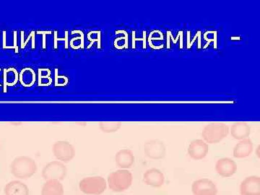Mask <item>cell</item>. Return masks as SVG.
Wrapping results in <instances>:
<instances>
[{"mask_svg":"<svg viewBox=\"0 0 260 195\" xmlns=\"http://www.w3.org/2000/svg\"><path fill=\"white\" fill-rule=\"evenodd\" d=\"M79 187L86 194H102L107 189V181L102 177L84 178L80 181Z\"/></svg>","mask_w":260,"mask_h":195,"instance_id":"277c9868","label":"cell"},{"mask_svg":"<svg viewBox=\"0 0 260 195\" xmlns=\"http://www.w3.org/2000/svg\"><path fill=\"white\" fill-rule=\"evenodd\" d=\"M145 155L149 158L160 160L164 158L167 154V148L164 142L159 140H148L144 145Z\"/></svg>","mask_w":260,"mask_h":195,"instance_id":"52a82bcc","label":"cell"},{"mask_svg":"<svg viewBox=\"0 0 260 195\" xmlns=\"http://www.w3.org/2000/svg\"><path fill=\"white\" fill-rule=\"evenodd\" d=\"M203 38L207 42L205 48L210 45V43H213V47L216 49L217 44H218V32L215 30V31H206L205 32Z\"/></svg>","mask_w":260,"mask_h":195,"instance_id":"7402d4cb","label":"cell"},{"mask_svg":"<svg viewBox=\"0 0 260 195\" xmlns=\"http://www.w3.org/2000/svg\"><path fill=\"white\" fill-rule=\"evenodd\" d=\"M183 30H181V31H179L178 32L177 37L175 39H174L172 37V32L171 31V30H168L167 32V38H169V39H172V41H169V42H167V49H170L171 48H172V46L173 44H177V43H179V39H181V38H183Z\"/></svg>","mask_w":260,"mask_h":195,"instance_id":"cb8c5ba5","label":"cell"},{"mask_svg":"<svg viewBox=\"0 0 260 195\" xmlns=\"http://www.w3.org/2000/svg\"><path fill=\"white\" fill-rule=\"evenodd\" d=\"M229 134V127L222 122L211 123L205 126L202 133L204 141L209 144L220 143Z\"/></svg>","mask_w":260,"mask_h":195,"instance_id":"3957f363","label":"cell"},{"mask_svg":"<svg viewBox=\"0 0 260 195\" xmlns=\"http://www.w3.org/2000/svg\"><path fill=\"white\" fill-rule=\"evenodd\" d=\"M121 123L119 121H102L99 124V128L104 133H114L120 129Z\"/></svg>","mask_w":260,"mask_h":195,"instance_id":"44dd1931","label":"cell"},{"mask_svg":"<svg viewBox=\"0 0 260 195\" xmlns=\"http://www.w3.org/2000/svg\"><path fill=\"white\" fill-rule=\"evenodd\" d=\"M50 75L51 73H49L47 75H46V76H43L42 73V69L39 70V82L41 81V80L42 79V78H47V79L49 80V81L52 82V80H51V78H50Z\"/></svg>","mask_w":260,"mask_h":195,"instance_id":"f1b7e54d","label":"cell"},{"mask_svg":"<svg viewBox=\"0 0 260 195\" xmlns=\"http://www.w3.org/2000/svg\"><path fill=\"white\" fill-rule=\"evenodd\" d=\"M114 47L117 49H124L128 48V34L124 30V37H119L114 41Z\"/></svg>","mask_w":260,"mask_h":195,"instance_id":"603a6c76","label":"cell"},{"mask_svg":"<svg viewBox=\"0 0 260 195\" xmlns=\"http://www.w3.org/2000/svg\"><path fill=\"white\" fill-rule=\"evenodd\" d=\"M5 195H29V189L26 184L22 181H10L4 188Z\"/></svg>","mask_w":260,"mask_h":195,"instance_id":"2e32d148","label":"cell"},{"mask_svg":"<svg viewBox=\"0 0 260 195\" xmlns=\"http://www.w3.org/2000/svg\"><path fill=\"white\" fill-rule=\"evenodd\" d=\"M133 174L126 169H120L111 173L108 177L109 188L115 192H121L129 189L133 183Z\"/></svg>","mask_w":260,"mask_h":195,"instance_id":"7a4b0ae2","label":"cell"},{"mask_svg":"<svg viewBox=\"0 0 260 195\" xmlns=\"http://www.w3.org/2000/svg\"><path fill=\"white\" fill-rule=\"evenodd\" d=\"M135 32L133 31V49H135V42H136V41H143V44H144V45H143V49H147L146 32L143 31V38H142V39H137V38H135Z\"/></svg>","mask_w":260,"mask_h":195,"instance_id":"484cf974","label":"cell"},{"mask_svg":"<svg viewBox=\"0 0 260 195\" xmlns=\"http://www.w3.org/2000/svg\"><path fill=\"white\" fill-rule=\"evenodd\" d=\"M53 153L59 161L68 162L75 156L74 146L68 141L56 142L53 145Z\"/></svg>","mask_w":260,"mask_h":195,"instance_id":"8992f818","label":"cell"},{"mask_svg":"<svg viewBox=\"0 0 260 195\" xmlns=\"http://www.w3.org/2000/svg\"><path fill=\"white\" fill-rule=\"evenodd\" d=\"M164 34L159 30H154L150 32V35L147 39L150 47L153 50H160L164 49Z\"/></svg>","mask_w":260,"mask_h":195,"instance_id":"ac0fdd59","label":"cell"},{"mask_svg":"<svg viewBox=\"0 0 260 195\" xmlns=\"http://www.w3.org/2000/svg\"><path fill=\"white\" fill-rule=\"evenodd\" d=\"M37 34H42L43 35V49H46V35L51 34V31H37Z\"/></svg>","mask_w":260,"mask_h":195,"instance_id":"83f0119b","label":"cell"},{"mask_svg":"<svg viewBox=\"0 0 260 195\" xmlns=\"http://www.w3.org/2000/svg\"><path fill=\"white\" fill-rule=\"evenodd\" d=\"M0 71H1V69H0ZM0 86H1V84H0Z\"/></svg>","mask_w":260,"mask_h":195,"instance_id":"1f68e13d","label":"cell"},{"mask_svg":"<svg viewBox=\"0 0 260 195\" xmlns=\"http://www.w3.org/2000/svg\"><path fill=\"white\" fill-rule=\"evenodd\" d=\"M59 41H65V49H68V31H65L64 39H58L57 31H54V49H57V42Z\"/></svg>","mask_w":260,"mask_h":195,"instance_id":"d4e9b609","label":"cell"},{"mask_svg":"<svg viewBox=\"0 0 260 195\" xmlns=\"http://www.w3.org/2000/svg\"><path fill=\"white\" fill-rule=\"evenodd\" d=\"M19 80V74L16 69L10 68L4 70V92H7V86H14Z\"/></svg>","mask_w":260,"mask_h":195,"instance_id":"ffe728a7","label":"cell"},{"mask_svg":"<svg viewBox=\"0 0 260 195\" xmlns=\"http://www.w3.org/2000/svg\"><path fill=\"white\" fill-rule=\"evenodd\" d=\"M209 151L208 143L203 140H195L188 147V154L191 158L198 160L205 158Z\"/></svg>","mask_w":260,"mask_h":195,"instance_id":"9c48e42d","label":"cell"},{"mask_svg":"<svg viewBox=\"0 0 260 195\" xmlns=\"http://www.w3.org/2000/svg\"><path fill=\"white\" fill-rule=\"evenodd\" d=\"M19 80L23 86L27 88L32 87L36 82L35 71L32 68H24L19 74Z\"/></svg>","mask_w":260,"mask_h":195,"instance_id":"d6986e66","label":"cell"},{"mask_svg":"<svg viewBox=\"0 0 260 195\" xmlns=\"http://www.w3.org/2000/svg\"><path fill=\"white\" fill-rule=\"evenodd\" d=\"M254 150V145L249 138L240 140L235 145L233 155L237 158H244L249 156Z\"/></svg>","mask_w":260,"mask_h":195,"instance_id":"5bb4252c","label":"cell"},{"mask_svg":"<svg viewBox=\"0 0 260 195\" xmlns=\"http://www.w3.org/2000/svg\"><path fill=\"white\" fill-rule=\"evenodd\" d=\"M115 162L118 167L121 169H130L135 162V156L129 149H121L115 155Z\"/></svg>","mask_w":260,"mask_h":195,"instance_id":"4fadbf2b","label":"cell"},{"mask_svg":"<svg viewBox=\"0 0 260 195\" xmlns=\"http://www.w3.org/2000/svg\"><path fill=\"white\" fill-rule=\"evenodd\" d=\"M34 36H35V32L32 31L31 32H30V35L29 36L28 39H27V40L23 43V45L21 46L22 49H24V48L25 47V46H26V44H28L29 40H30V38H32V37H34Z\"/></svg>","mask_w":260,"mask_h":195,"instance_id":"f546056e","label":"cell"},{"mask_svg":"<svg viewBox=\"0 0 260 195\" xmlns=\"http://www.w3.org/2000/svg\"><path fill=\"white\" fill-rule=\"evenodd\" d=\"M42 195H64V187L60 181L50 179L44 183Z\"/></svg>","mask_w":260,"mask_h":195,"instance_id":"e0dca14e","label":"cell"},{"mask_svg":"<svg viewBox=\"0 0 260 195\" xmlns=\"http://www.w3.org/2000/svg\"><path fill=\"white\" fill-rule=\"evenodd\" d=\"M13 47L15 48V52L18 53V45H17V32L16 31H14V46H13Z\"/></svg>","mask_w":260,"mask_h":195,"instance_id":"4dcf8cb0","label":"cell"},{"mask_svg":"<svg viewBox=\"0 0 260 195\" xmlns=\"http://www.w3.org/2000/svg\"><path fill=\"white\" fill-rule=\"evenodd\" d=\"M215 170L221 177H231L237 172V165L232 158H220L215 164Z\"/></svg>","mask_w":260,"mask_h":195,"instance_id":"30bf717a","label":"cell"},{"mask_svg":"<svg viewBox=\"0 0 260 195\" xmlns=\"http://www.w3.org/2000/svg\"><path fill=\"white\" fill-rule=\"evenodd\" d=\"M68 169L62 162L54 160L47 164L42 170V177L45 180L56 179L61 181L66 177Z\"/></svg>","mask_w":260,"mask_h":195,"instance_id":"5b68a950","label":"cell"},{"mask_svg":"<svg viewBox=\"0 0 260 195\" xmlns=\"http://www.w3.org/2000/svg\"><path fill=\"white\" fill-rule=\"evenodd\" d=\"M37 162L28 156L18 157L10 165V171L15 177L26 179L31 177L37 172Z\"/></svg>","mask_w":260,"mask_h":195,"instance_id":"6da1fadb","label":"cell"},{"mask_svg":"<svg viewBox=\"0 0 260 195\" xmlns=\"http://www.w3.org/2000/svg\"><path fill=\"white\" fill-rule=\"evenodd\" d=\"M79 34L81 37H80V40H81V43H80V47L81 49H84V34L81 30H73L72 31V34Z\"/></svg>","mask_w":260,"mask_h":195,"instance_id":"4316f807","label":"cell"},{"mask_svg":"<svg viewBox=\"0 0 260 195\" xmlns=\"http://www.w3.org/2000/svg\"><path fill=\"white\" fill-rule=\"evenodd\" d=\"M240 193L242 195H260V178L257 176L246 177L241 183Z\"/></svg>","mask_w":260,"mask_h":195,"instance_id":"8fae6325","label":"cell"},{"mask_svg":"<svg viewBox=\"0 0 260 195\" xmlns=\"http://www.w3.org/2000/svg\"><path fill=\"white\" fill-rule=\"evenodd\" d=\"M194 195H217L218 188L215 183L208 179H200L194 181L191 186Z\"/></svg>","mask_w":260,"mask_h":195,"instance_id":"ba28073f","label":"cell"},{"mask_svg":"<svg viewBox=\"0 0 260 195\" xmlns=\"http://www.w3.org/2000/svg\"><path fill=\"white\" fill-rule=\"evenodd\" d=\"M229 133L235 140H242L249 138L251 134V127L247 123L236 122L229 129Z\"/></svg>","mask_w":260,"mask_h":195,"instance_id":"9a60e30c","label":"cell"},{"mask_svg":"<svg viewBox=\"0 0 260 195\" xmlns=\"http://www.w3.org/2000/svg\"><path fill=\"white\" fill-rule=\"evenodd\" d=\"M143 181L147 185L160 187L164 185L165 177L161 171L155 168L148 169L143 174Z\"/></svg>","mask_w":260,"mask_h":195,"instance_id":"7c38bea8","label":"cell"}]
</instances>
